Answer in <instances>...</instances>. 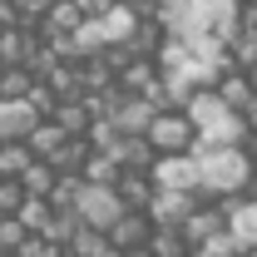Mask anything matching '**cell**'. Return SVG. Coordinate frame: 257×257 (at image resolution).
Returning <instances> with one entry per match:
<instances>
[{
  "instance_id": "cell-3",
  "label": "cell",
  "mask_w": 257,
  "mask_h": 257,
  "mask_svg": "<svg viewBox=\"0 0 257 257\" xmlns=\"http://www.w3.org/2000/svg\"><path fill=\"white\" fill-rule=\"evenodd\" d=\"M69 208H74V218L89 227H104L109 232V223L124 213V193H119V183H84L79 178V188H74V198H69Z\"/></svg>"
},
{
  "instance_id": "cell-9",
  "label": "cell",
  "mask_w": 257,
  "mask_h": 257,
  "mask_svg": "<svg viewBox=\"0 0 257 257\" xmlns=\"http://www.w3.org/2000/svg\"><path fill=\"white\" fill-rule=\"evenodd\" d=\"M154 119V104L144 94H128V99H114V109H109V124L119 128V134H144Z\"/></svg>"
},
{
  "instance_id": "cell-14",
  "label": "cell",
  "mask_w": 257,
  "mask_h": 257,
  "mask_svg": "<svg viewBox=\"0 0 257 257\" xmlns=\"http://www.w3.org/2000/svg\"><path fill=\"white\" fill-rule=\"evenodd\" d=\"M30 84H35L30 64H5V69H0V99H25Z\"/></svg>"
},
{
  "instance_id": "cell-12",
  "label": "cell",
  "mask_w": 257,
  "mask_h": 257,
  "mask_svg": "<svg viewBox=\"0 0 257 257\" xmlns=\"http://www.w3.org/2000/svg\"><path fill=\"white\" fill-rule=\"evenodd\" d=\"M227 232H232L242 247H257V198L227 203Z\"/></svg>"
},
{
  "instance_id": "cell-7",
  "label": "cell",
  "mask_w": 257,
  "mask_h": 257,
  "mask_svg": "<svg viewBox=\"0 0 257 257\" xmlns=\"http://www.w3.org/2000/svg\"><path fill=\"white\" fill-rule=\"evenodd\" d=\"M45 114L25 99H0V144H10V139H30V128L40 124Z\"/></svg>"
},
{
  "instance_id": "cell-8",
  "label": "cell",
  "mask_w": 257,
  "mask_h": 257,
  "mask_svg": "<svg viewBox=\"0 0 257 257\" xmlns=\"http://www.w3.org/2000/svg\"><path fill=\"white\" fill-rule=\"evenodd\" d=\"M149 232H154L149 213H144V208H124V213L109 223V242H114V252H124V247H144Z\"/></svg>"
},
{
  "instance_id": "cell-1",
  "label": "cell",
  "mask_w": 257,
  "mask_h": 257,
  "mask_svg": "<svg viewBox=\"0 0 257 257\" xmlns=\"http://www.w3.org/2000/svg\"><path fill=\"white\" fill-rule=\"evenodd\" d=\"M198 193H213V198H232V193L247 188L252 178V154L242 144H198Z\"/></svg>"
},
{
  "instance_id": "cell-16",
  "label": "cell",
  "mask_w": 257,
  "mask_h": 257,
  "mask_svg": "<svg viewBox=\"0 0 257 257\" xmlns=\"http://www.w3.org/2000/svg\"><path fill=\"white\" fill-rule=\"evenodd\" d=\"M25 237H30V227L20 223L15 213H0V252H20Z\"/></svg>"
},
{
  "instance_id": "cell-4",
  "label": "cell",
  "mask_w": 257,
  "mask_h": 257,
  "mask_svg": "<svg viewBox=\"0 0 257 257\" xmlns=\"http://www.w3.org/2000/svg\"><path fill=\"white\" fill-rule=\"evenodd\" d=\"M144 139H149L154 154H183V149L198 144V128H193V119L178 109V104H163V109H154V119H149V128H144Z\"/></svg>"
},
{
  "instance_id": "cell-5",
  "label": "cell",
  "mask_w": 257,
  "mask_h": 257,
  "mask_svg": "<svg viewBox=\"0 0 257 257\" xmlns=\"http://www.w3.org/2000/svg\"><path fill=\"white\" fill-rule=\"evenodd\" d=\"M149 183L154 188H188L198 193V154L183 149V154H159L149 163Z\"/></svg>"
},
{
  "instance_id": "cell-17",
  "label": "cell",
  "mask_w": 257,
  "mask_h": 257,
  "mask_svg": "<svg viewBox=\"0 0 257 257\" xmlns=\"http://www.w3.org/2000/svg\"><path fill=\"white\" fill-rule=\"evenodd\" d=\"M149 10H154V20H159L163 30L173 35L178 20H183V10H188V0H149Z\"/></svg>"
},
{
  "instance_id": "cell-19",
  "label": "cell",
  "mask_w": 257,
  "mask_h": 257,
  "mask_svg": "<svg viewBox=\"0 0 257 257\" xmlns=\"http://www.w3.org/2000/svg\"><path fill=\"white\" fill-rule=\"evenodd\" d=\"M247 154H252V163H257V128H247V144H242Z\"/></svg>"
},
{
  "instance_id": "cell-18",
  "label": "cell",
  "mask_w": 257,
  "mask_h": 257,
  "mask_svg": "<svg viewBox=\"0 0 257 257\" xmlns=\"http://www.w3.org/2000/svg\"><path fill=\"white\" fill-rule=\"evenodd\" d=\"M25 203V188H20V178H0V213H15Z\"/></svg>"
},
{
  "instance_id": "cell-11",
  "label": "cell",
  "mask_w": 257,
  "mask_h": 257,
  "mask_svg": "<svg viewBox=\"0 0 257 257\" xmlns=\"http://www.w3.org/2000/svg\"><path fill=\"white\" fill-rule=\"evenodd\" d=\"M64 247H69L74 257H114V242H109V232H104V227H89V223L74 227Z\"/></svg>"
},
{
  "instance_id": "cell-13",
  "label": "cell",
  "mask_w": 257,
  "mask_h": 257,
  "mask_svg": "<svg viewBox=\"0 0 257 257\" xmlns=\"http://www.w3.org/2000/svg\"><path fill=\"white\" fill-rule=\"evenodd\" d=\"M30 144L25 139H10V144H0V178H20L25 168H30Z\"/></svg>"
},
{
  "instance_id": "cell-6",
  "label": "cell",
  "mask_w": 257,
  "mask_h": 257,
  "mask_svg": "<svg viewBox=\"0 0 257 257\" xmlns=\"http://www.w3.org/2000/svg\"><path fill=\"white\" fill-rule=\"evenodd\" d=\"M144 213H149L154 227H178L193 213V193L188 188H154L149 203H144Z\"/></svg>"
},
{
  "instance_id": "cell-2",
  "label": "cell",
  "mask_w": 257,
  "mask_h": 257,
  "mask_svg": "<svg viewBox=\"0 0 257 257\" xmlns=\"http://www.w3.org/2000/svg\"><path fill=\"white\" fill-rule=\"evenodd\" d=\"M183 114L193 119V128H198V144H247V114L242 109H232L213 84L208 89H198V94H188V104H183ZM193 144V149H198Z\"/></svg>"
},
{
  "instance_id": "cell-21",
  "label": "cell",
  "mask_w": 257,
  "mask_h": 257,
  "mask_svg": "<svg viewBox=\"0 0 257 257\" xmlns=\"http://www.w3.org/2000/svg\"><path fill=\"white\" fill-rule=\"evenodd\" d=\"M0 257H20V252H0Z\"/></svg>"
},
{
  "instance_id": "cell-10",
  "label": "cell",
  "mask_w": 257,
  "mask_h": 257,
  "mask_svg": "<svg viewBox=\"0 0 257 257\" xmlns=\"http://www.w3.org/2000/svg\"><path fill=\"white\" fill-rule=\"evenodd\" d=\"M223 227H227V208H198V203H193V213L178 223V232L188 237V247H198V242H208V237L223 232Z\"/></svg>"
},
{
  "instance_id": "cell-15",
  "label": "cell",
  "mask_w": 257,
  "mask_h": 257,
  "mask_svg": "<svg viewBox=\"0 0 257 257\" xmlns=\"http://www.w3.org/2000/svg\"><path fill=\"white\" fill-rule=\"evenodd\" d=\"M149 252L154 257H188V237L178 227H154L149 232Z\"/></svg>"
},
{
  "instance_id": "cell-20",
  "label": "cell",
  "mask_w": 257,
  "mask_h": 257,
  "mask_svg": "<svg viewBox=\"0 0 257 257\" xmlns=\"http://www.w3.org/2000/svg\"><path fill=\"white\" fill-rule=\"evenodd\" d=\"M247 193L257 198V163H252V178H247Z\"/></svg>"
}]
</instances>
